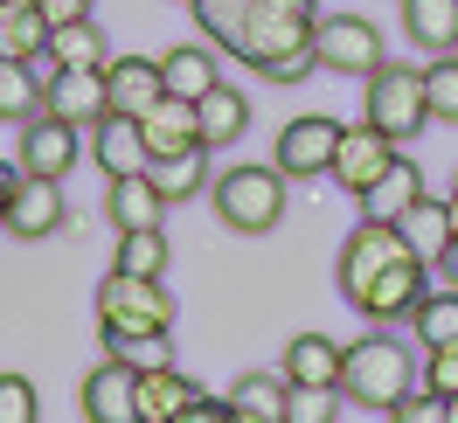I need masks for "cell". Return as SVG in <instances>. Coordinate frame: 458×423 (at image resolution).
<instances>
[{
  "label": "cell",
  "instance_id": "1",
  "mask_svg": "<svg viewBox=\"0 0 458 423\" xmlns=\"http://www.w3.org/2000/svg\"><path fill=\"white\" fill-rule=\"evenodd\" d=\"M98 334L112 347V361L125 368H160L174 340V292H160V278H132L112 271L98 292Z\"/></svg>",
  "mask_w": 458,
  "mask_h": 423
},
{
  "label": "cell",
  "instance_id": "2",
  "mask_svg": "<svg viewBox=\"0 0 458 423\" xmlns=\"http://www.w3.org/2000/svg\"><path fill=\"white\" fill-rule=\"evenodd\" d=\"M313 29H319L313 0H250L229 56L250 63V70L271 77V84H306L319 70L313 63Z\"/></svg>",
  "mask_w": 458,
  "mask_h": 423
},
{
  "label": "cell",
  "instance_id": "3",
  "mask_svg": "<svg viewBox=\"0 0 458 423\" xmlns=\"http://www.w3.org/2000/svg\"><path fill=\"white\" fill-rule=\"evenodd\" d=\"M341 395H347V402H361V410H382V417H389L403 395H417V361H410V347H396V334H389V326L347 340Z\"/></svg>",
  "mask_w": 458,
  "mask_h": 423
},
{
  "label": "cell",
  "instance_id": "4",
  "mask_svg": "<svg viewBox=\"0 0 458 423\" xmlns=\"http://www.w3.org/2000/svg\"><path fill=\"white\" fill-rule=\"evenodd\" d=\"M208 201H216L223 229H236V236H271V229L285 223V173L278 167H223L216 188H208Z\"/></svg>",
  "mask_w": 458,
  "mask_h": 423
},
{
  "label": "cell",
  "instance_id": "5",
  "mask_svg": "<svg viewBox=\"0 0 458 423\" xmlns=\"http://www.w3.org/2000/svg\"><path fill=\"white\" fill-rule=\"evenodd\" d=\"M369 125H382L389 140H417L430 125V90H424V70H410V63H382L369 77V105H361Z\"/></svg>",
  "mask_w": 458,
  "mask_h": 423
},
{
  "label": "cell",
  "instance_id": "6",
  "mask_svg": "<svg viewBox=\"0 0 458 423\" xmlns=\"http://www.w3.org/2000/svg\"><path fill=\"white\" fill-rule=\"evenodd\" d=\"M313 63L319 70H334V77H361L369 84L375 70H382V29H375L369 14H319L313 29Z\"/></svg>",
  "mask_w": 458,
  "mask_h": 423
},
{
  "label": "cell",
  "instance_id": "7",
  "mask_svg": "<svg viewBox=\"0 0 458 423\" xmlns=\"http://www.w3.org/2000/svg\"><path fill=\"white\" fill-rule=\"evenodd\" d=\"M396 257H410L403 223H375V216H361V223L347 229V243H341V299H347V306H361V292H369Z\"/></svg>",
  "mask_w": 458,
  "mask_h": 423
},
{
  "label": "cell",
  "instance_id": "8",
  "mask_svg": "<svg viewBox=\"0 0 458 423\" xmlns=\"http://www.w3.org/2000/svg\"><path fill=\"white\" fill-rule=\"evenodd\" d=\"M341 132L347 125H334V118H292L285 132H278V146H271V167L285 173V181H313V173H334V153H341Z\"/></svg>",
  "mask_w": 458,
  "mask_h": 423
},
{
  "label": "cell",
  "instance_id": "9",
  "mask_svg": "<svg viewBox=\"0 0 458 423\" xmlns=\"http://www.w3.org/2000/svg\"><path fill=\"white\" fill-rule=\"evenodd\" d=\"M424 299H430V257L410 250V257H396V264L361 292V306H354V312H361L369 326H396V319H410Z\"/></svg>",
  "mask_w": 458,
  "mask_h": 423
},
{
  "label": "cell",
  "instance_id": "10",
  "mask_svg": "<svg viewBox=\"0 0 458 423\" xmlns=\"http://www.w3.org/2000/svg\"><path fill=\"white\" fill-rule=\"evenodd\" d=\"M396 160H403V146L389 140L382 125H369V118H361V125H347V132H341V153H334V181H341L347 195L361 201L375 181H382V173L396 167Z\"/></svg>",
  "mask_w": 458,
  "mask_h": 423
},
{
  "label": "cell",
  "instance_id": "11",
  "mask_svg": "<svg viewBox=\"0 0 458 423\" xmlns=\"http://www.w3.org/2000/svg\"><path fill=\"white\" fill-rule=\"evenodd\" d=\"M49 70V63H42ZM49 118H63V125H105L112 118V90H105V70H49V105H42Z\"/></svg>",
  "mask_w": 458,
  "mask_h": 423
},
{
  "label": "cell",
  "instance_id": "12",
  "mask_svg": "<svg viewBox=\"0 0 458 423\" xmlns=\"http://www.w3.org/2000/svg\"><path fill=\"white\" fill-rule=\"evenodd\" d=\"M7 236H21V243H42V236H56V229H70V201H63V181H35V173H21V188H14V201H7Z\"/></svg>",
  "mask_w": 458,
  "mask_h": 423
},
{
  "label": "cell",
  "instance_id": "13",
  "mask_svg": "<svg viewBox=\"0 0 458 423\" xmlns=\"http://www.w3.org/2000/svg\"><path fill=\"white\" fill-rule=\"evenodd\" d=\"M77 153H84V146H77V125H63V118H29V125H21V153H14V167L21 173H35V181H63V173L77 167Z\"/></svg>",
  "mask_w": 458,
  "mask_h": 423
},
{
  "label": "cell",
  "instance_id": "14",
  "mask_svg": "<svg viewBox=\"0 0 458 423\" xmlns=\"http://www.w3.org/2000/svg\"><path fill=\"white\" fill-rule=\"evenodd\" d=\"M84 417L90 423H146L140 417V368H125V361H105L84 375Z\"/></svg>",
  "mask_w": 458,
  "mask_h": 423
},
{
  "label": "cell",
  "instance_id": "15",
  "mask_svg": "<svg viewBox=\"0 0 458 423\" xmlns=\"http://www.w3.org/2000/svg\"><path fill=\"white\" fill-rule=\"evenodd\" d=\"M90 160L105 167V181H118V173H146V167H153V146H146L140 118L112 112L105 125H90Z\"/></svg>",
  "mask_w": 458,
  "mask_h": 423
},
{
  "label": "cell",
  "instance_id": "16",
  "mask_svg": "<svg viewBox=\"0 0 458 423\" xmlns=\"http://www.w3.org/2000/svg\"><path fill=\"white\" fill-rule=\"evenodd\" d=\"M105 90H112V112L146 118L160 97H167V77H160V56H118L105 63Z\"/></svg>",
  "mask_w": 458,
  "mask_h": 423
},
{
  "label": "cell",
  "instance_id": "17",
  "mask_svg": "<svg viewBox=\"0 0 458 423\" xmlns=\"http://www.w3.org/2000/svg\"><path fill=\"white\" fill-rule=\"evenodd\" d=\"M341 361H347V347L341 340H327V334H292L285 340V375L292 389H341Z\"/></svg>",
  "mask_w": 458,
  "mask_h": 423
},
{
  "label": "cell",
  "instance_id": "18",
  "mask_svg": "<svg viewBox=\"0 0 458 423\" xmlns=\"http://www.w3.org/2000/svg\"><path fill=\"white\" fill-rule=\"evenodd\" d=\"M49 35H56V21H49L35 0H0V56L49 63Z\"/></svg>",
  "mask_w": 458,
  "mask_h": 423
},
{
  "label": "cell",
  "instance_id": "19",
  "mask_svg": "<svg viewBox=\"0 0 458 423\" xmlns=\"http://www.w3.org/2000/svg\"><path fill=\"white\" fill-rule=\"evenodd\" d=\"M160 77H167V97H188V105H201L208 90L223 84L208 42H174V49H160Z\"/></svg>",
  "mask_w": 458,
  "mask_h": 423
},
{
  "label": "cell",
  "instance_id": "20",
  "mask_svg": "<svg viewBox=\"0 0 458 423\" xmlns=\"http://www.w3.org/2000/svg\"><path fill=\"white\" fill-rule=\"evenodd\" d=\"M105 216H112L118 236H125V229H160L167 195H160V181H153V173H118L112 195H105Z\"/></svg>",
  "mask_w": 458,
  "mask_h": 423
},
{
  "label": "cell",
  "instance_id": "21",
  "mask_svg": "<svg viewBox=\"0 0 458 423\" xmlns=\"http://www.w3.org/2000/svg\"><path fill=\"white\" fill-rule=\"evenodd\" d=\"M140 132H146V146H153V160H174V153H195L201 146V112L188 97H160V105L140 118Z\"/></svg>",
  "mask_w": 458,
  "mask_h": 423
},
{
  "label": "cell",
  "instance_id": "22",
  "mask_svg": "<svg viewBox=\"0 0 458 423\" xmlns=\"http://www.w3.org/2000/svg\"><path fill=\"white\" fill-rule=\"evenodd\" d=\"M195 402H201V382H188L174 361L140 368V417L146 423H174V417H188Z\"/></svg>",
  "mask_w": 458,
  "mask_h": 423
},
{
  "label": "cell",
  "instance_id": "23",
  "mask_svg": "<svg viewBox=\"0 0 458 423\" xmlns=\"http://www.w3.org/2000/svg\"><path fill=\"white\" fill-rule=\"evenodd\" d=\"M42 105H49V70L0 56V125H29L42 118Z\"/></svg>",
  "mask_w": 458,
  "mask_h": 423
},
{
  "label": "cell",
  "instance_id": "24",
  "mask_svg": "<svg viewBox=\"0 0 458 423\" xmlns=\"http://www.w3.org/2000/svg\"><path fill=\"white\" fill-rule=\"evenodd\" d=\"M403 35L424 56H452L458 49V0H403Z\"/></svg>",
  "mask_w": 458,
  "mask_h": 423
},
{
  "label": "cell",
  "instance_id": "25",
  "mask_svg": "<svg viewBox=\"0 0 458 423\" xmlns=\"http://www.w3.org/2000/svg\"><path fill=\"white\" fill-rule=\"evenodd\" d=\"M417 201H424V167H417V160H396V167L361 195V216H375V223H403Z\"/></svg>",
  "mask_w": 458,
  "mask_h": 423
},
{
  "label": "cell",
  "instance_id": "26",
  "mask_svg": "<svg viewBox=\"0 0 458 423\" xmlns=\"http://www.w3.org/2000/svg\"><path fill=\"white\" fill-rule=\"evenodd\" d=\"M195 112H201V146H208V153L250 132V97H243V90L229 84V77H223V84H216V90H208V97H201Z\"/></svg>",
  "mask_w": 458,
  "mask_h": 423
},
{
  "label": "cell",
  "instance_id": "27",
  "mask_svg": "<svg viewBox=\"0 0 458 423\" xmlns=\"http://www.w3.org/2000/svg\"><path fill=\"white\" fill-rule=\"evenodd\" d=\"M229 410H236V417H258V423H285L292 382L285 375H236V382H229Z\"/></svg>",
  "mask_w": 458,
  "mask_h": 423
},
{
  "label": "cell",
  "instance_id": "28",
  "mask_svg": "<svg viewBox=\"0 0 458 423\" xmlns=\"http://www.w3.org/2000/svg\"><path fill=\"white\" fill-rule=\"evenodd\" d=\"M112 63V49H105V35H98V21H63L56 35H49V70H105Z\"/></svg>",
  "mask_w": 458,
  "mask_h": 423
},
{
  "label": "cell",
  "instance_id": "29",
  "mask_svg": "<svg viewBox=\"0 0 458 423\" xmlns=\"http://www.w3.org/2000/svg\"><path fill=\"white\" fill-rule=\"evenodd\" d=\"M153 181H160V195L167 201H195L201 188H216V173H208V146H195V153H174V160H153Z\"/></svg>",
  "mask_w": 458,
  "mask_h": 423
},
{
  "label": "cell",
  "instance_id": "30",
  "mask_svg": "<svg viewBox=\"0 0 458 423\" xmlns=\"http://www.w3.org/2000/svg\"><path fill=\"white\" fill-rule=\"evenodd\" d=\"M403 236H410V250L417 257H445V243H452V201H437V195H424L410 216H403Z\"/></svg>",
  "mask_w": 458,
  "mask_h": 423
},
{
  "label": "cell",
  "instance_id": "31",
  "mask_svg": "<svg viewBox=\"0 0 458 423\" xmlns=\"http://www.w3.org/2000/svg\"><path fill=\"white\" fill-rule=\"evenodd\" d=\"M410 334H417V347H458V292L452 284H437L424 306L410 312Z\"/></svg>",
  "mask_w": 458,
  "mask_h": 423
},
{
  "label": "cell",
  "instance_id": "32",
  "mask_svg": "<svg viewBox=\"0 0 458 423\" xmlns=\"http://www.w3.org/2000/svg\"><path fill=\"white\" fill-rule=\"evenodd\" d=\"M167 236L160 229H125L118 236V257H112V271H132V278H160L167 271Z\"/></svg>",
  "mask_w": 458,
  "mask_h": 423
},
{
  "label": "cell",
  "instance_id": "33",
  "mask_svg": "<svg viewBox=\"0 0 458 423\" xmlns=\"http://www.w3.org/2000/svg\"><path fill=\"white\" fill-rule=\"evenodd\" d=\"M424 90H430V125H458V49L452 56H430Z\"/></svg>",
  "mask_w": 458,
  "mask_h": 423
},
{
  "label": "cell",
  "instance_id": "34",
  "mask_svg": "<svg viewBox=\"0 0 458 423\" xmlns=\"http://www.w3.org/2000/svg\"><path fill=\"white\" fill-rule=\"evenodd\" d=\"M243 7H250V0H195V21H201V35H208V49H236Z\"/></svg>",
  "mask_w": 458,
  "mask_h": 423
},
{
  "label": "cell",
  "instance_id": "35",
  "mask_svg": "<svg viewBox=\"0 0 458 423\" xmlns=\"http://www.w3.org/2000/svg\"><path fill=\"white\" fill-rule=\"evenodd\" d=\"M0 423H42V402H35V382L0 368Z\"/></svg>",
  "mask_w": 458,
  "mask_h": 423
},
{
  "label": "cell",
  "instance_id": "36",
  "mask_svg": "<svg viewBox=\"0 0 458 423\" xmlns=\"http://www.w3.org/2000/svg\"><path fill=\"white\" fill-rule=\"evenodd\" d=\"M285 423H341V389H292Z\"/></svg>",
  "mask_w": 458,
  "mask_h": 423
},
{
  "label": "cell",
  "instance_id": "37",
  "mask_svg": "<svg viewBox=\"0 0 458 423\" xmlns=\"http://www.w3.org/2000/svg\"><path fill=\"white\" fill-rule=\"evenodd\" d=\"M424 389L445 402L458 395V347H424Z\"/></svg>",
  "mask_w": 458,
  "mask_h": 423
},
{
  "label": "cell",
  "instance_id": "38",
  "mask_svg": "<svg viewBox=\"0 0 458 423\" xmlns=\"http://www.w3.org/2000/svg\"><path fill=\"white\" fill-rule=\"evenodd\" d=\"M389 423H452V402L430 395V389H417V395H403L396 410H389Z\"/></svg>",
  "mask_w": 458,
  "mask_h": 423
},
{
  "label": "cell",
  "instance_id": "39",
  "mask_svg": "<svg viewBox=\"0 0 458 423\" xmlns=\"http://www.w3.org/2000/svg\"><path fill=\"white\" fill-rule=\"evenodd\" d=\"M35 7H42L56 29H63V21H84V14H90V0H35Z\"/></svg>",
  "mask_w": 458,
  "mask_h": 423
},
{
  "label": "cell",
  "instance_id": "40",
  "mask_svg": "<svg viewBox=\"0 0 458 423\" xmlns=\"http://www.w3.org/2000/svg\"><path fill=\"white\" fill-rule=\"evenodd\" d=\"M174 423H236V410H229V402H208V395H201L195 410H188V417H174Z\"/></svg>",
  "mask_w": 458,
  "mask_h": 423
},
{
  "label": "cell",
  "instance_id": "41",
  "mask_svg": "<svg viewBox=\"0 0 458 423\" xmlns=\"http://www.w3.org/2000/svg\"><path fill=\"white\" fill-rule=\"evenodd\" d=\"M430 271H437V284H452V292H458V243H445V257H437Z\"/></svg>",
  "mask_w": 458,
  "mask_h": 423
},
{
  "label": "cell",
  "instance_id": "42",
  "mask_svg": "<svg viewBox=\"0 0 458 423\" xmlns=\"http://www.w3.org/2000/svg\"><path fill=\"white\" fill-rule=\"evenodd\" d=\"M14 188H21V167H7V160H0V223H7V201H14Z\"/></svg>",
  "mask_w": 458,
  "mask_h": 423
},
{
  "label": "cell",
  "instance_id": "43",
  "mask_svg": "<svg viewBox=\"0 0 458 423\" xmlns=\"http://www.w3.org/2000/svg\"><path fill=\"white\" fill-rule=\"evenodd\" d=\"M452 243H458V195H452Z\"/></svg>",
  "mask_w": 458,
  "mask_h": 423
},
{
  "label": "cell",
  "instance_id": "44",
  "mask_svg": "<svg viewBox=\"0 0 458 423\" xmlns=\"http://www.w3.org/2000/svg\"><path fill=\"white\" fill-rule=\"evenodd\" d=\"M452 423H458V395H452Z\"/></svg>",
  "mask_w": 458,
  "mask_h": 423
},
{
  "label": "cell",
  "instance_id": "45",
  "mask_svg": "<svg viewBox=\"0 0 458 423\" xmlns=\"http://www.w3.org/2000/svg\"><path fill=\"white\" fill-rule=\"evenodd\" d=\"M236 423H258V417H236Z\"/></svg>",
  "mask_w": 458,
  "mask_h": 423
},
{
  "label": "cell",
  "instance_id": "46",
  "mask_svg": "<svg viewBox=\"0 0 458 423\" xmlns=\"http://www.w3.org/2000/svg\"><path fill=\"white\" fill-rule=\"evenodd\" d=\"M452 181H458V173H452ZM452 195H458V188H452Z\"/></svg>",
  "mask_w": 458,
  "mask_h": 423
},
{
  "label": "cell",
  "instance_id": "47",
  "mask_svg": "<svg viewBox=\"0 0 458 423\" xmlns=\"http://www.w3.org/2000/svg\"><path fill=\"white\" fill-rule=\"evenodd\" d=\"M188 7H195V0H188Z\"/></svg>",
  "mask_w": 458,
  "mask_h": 423
}]
</instances>
